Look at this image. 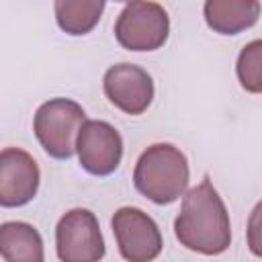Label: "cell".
Returning <instances> with one entry per match:
<instances>
[{
  "mask_svg": "<svg viewBox=\"0 0 262 262\" xmlns=\"http://www.w3.org/2000/svg\"><path fill=\"white\" fill-rule=\"evenodd\" d=\"M174 233L184 248L205 256H217L229 248V215L209 178L184 194L174 221Z\"/></svg>",
  "mask_w": 262,
  "mask_h": 262,
  "instance_id": "1",
  "label": "cell"
},
{
  "mask_svg": "<svg viewBox=\"0 0 262 262\" xmlns=\"http://www.w3.org/2000/svg\"><path fill=\"white\" fill-rule=\"evenodd\" d=\"M133 182L149 201L158 205L174 203L188 186L186 156L172 143L149 145L135 164Z\"/></svg>",
  "mask_w": 262,
  "mask_h": 262,
  "instance_id": "2",
  "label": "cell"
},
{
  "mask_svg": "<svg viewBox=\"0 0 262 262\" xmlns=\"http://www.w3.org/2000/svg\"><path fill=\"white\" fill-rule=\"evenodd\" d=\"M86 123L84 108L70 98H51L43 102L33 121L41 147L55 160H68L76 151V141Z\"/></svg>",
  "mask_w": 262,
  "mask_h": 262,
  "instance_id": "3",
  "label": "cell"
},
{
  "mask_svg": "<svg viewBox=\"0 0 262 262\" xmlns=\"http://www.w3.org/2000/svg\"><path fill=\"white\" fill-rule=\"evenodd\" d=\"M168 14L156 2H129L115 23V37L129 51L160 49L168 39Z\"/></svg>",
  "mask_w": 262,
  "mask_h": 262,
  "instance_id": "4",
  "label": "cell"
},
{
  "mask_svg": "<svg viewBox=\"0 0 262 262\" xmlns=\"http://www.w3.org/2000/svg\"><path fill=\"white\" fill-rule=\"evenodd\" d=\"M55 250L61 262H100L104 239L96 215L88 209L68 211L55 227Z\"/></svg>",
  "mask_w": 262,
  "mask_h": 262,
  "instance_id": "5",
  "label": "cell"
},
{
  "mask_svg": "<svg viewBox=\"0 0 262 262\" xmlns=\"http://www.w3.org/2000/svg\"><path fill=\"white\" fill-rule=\"evenodd\" d=\"M113 233L127 262H151L162 252V233L156 221L135 207H121L113 215Z\"/></svg>",
  "mask_w": 262,
  "mask_h": 262,
  "instance_id": "6",
  "label": "cell"
},
{
  "mask_svg": "<svg viewBox=\"0 0 262 262\" xmlns=\"http://www.w3.org/2000/svg\"><path fill=\"white\" fill-rule=\"evenodd\" d=\"M76 151L80 166L94 176L113 174L123 158V139L119 131L104 121H86L80 129Z\"/></svg>",
  "mask_w": 262,
  "mask_h": 262,
  "instance_id": "7",
  "label": "cell"
},
{
  "mask_svg": "<svg viewBox=\"0 0 262 262\" xmlns=\"http://www.w3.org/2000/svg\"><path fill=\"white\" fill-rule=\"evenodd\" d=\"M102 86L106 98L127 115H141L154 98L151 76L133 63H117L108 68Z\"/></svg>",
  "mask_w": 262,
  "mask_h": 262,
  "instance_id": "8",
  "label": "cell"
},
{
  "mask_svg": "<svg viewBox=\"0 0 262 262\" xmlns=\"http://www.w3.org/2000/svg\"><path fill=\"white\" fill-rule=\"evenodd\" d=\"M39 188L37 162L18 147H6L0 154V205L23 207Z\"/></svg>",
  "mask_w": 262,
  "mask_h": 262,
  "instance_id": "9",
  "label": "cell"
},
{
  "mask_svg": "<svg viewBox=\"0 0 262 262\" xmlns=\"http://www.w3.org/2000/svg\"><path fill=\"white\" fill-rule=\"evenodd\" d=\"M260 16V2L256 0H207L205 20L221 35H235L250 29Z\"/></svg>",
  "mask_w": 262,
  "mask_h": 262,
  "instance_id": "10",
  "label": "cell"
},
{
  "mask_svg": "<svg viewBox=\"0 0 262 262\" xmlns=\"http://www.w3.org/2000/svg\"><path fill=\"white\" fill-rule=\"evenodd\" d=\"M0 250L4 262H43V239L39 231L23 221L0 225Z\"/></svg>",
  "mask_w": 262,
  "mask_h": 262,
  "instance_id": "11",
  "label": "cell"
},
{
  "mask_svg": "<svg viewBox=\"0 0 262 262\" xmlns=\"http://www.w3.org/2000/svg\"><path fill=\"white\" fill-rule=\"evenodd\" d=\"M55 18L61 31L70 35L90 33L104 10L102 0H57L53 4Z\"/></svg>",
  "mask_w": 262,
  "mask_h": 262,
  "instance_id": "12",
  "label": "cell"
},
{
  "mask_svg": "<svg viewBox=\"0 0 262 262\" xmlns=\"http://www.w3.org/2000/svg\"><path fill=\"white\" fill-rule=\"evenodd\" d=\"M237 80L244 90L262 94V39L250 41L237 55Z\"/></svg>",
  "mask_w": 262,
  "mask_h": 262,
  "instance_id": "13",
  "label": "cell"
},
{
  "mask_svg": "<svg viewBox=\"0 0 262 262\" xmlns=\"http://www.w3.org/2000/svg\"><path fill=\"white\" fill-rule=\"evenodd\" d=\"M248 248L254 256L262 258V201H258L248 219Z\"/></svg>",
  "mask_w": 262,
  "mask_h": 262,
  "instance_id": "14",
  "label": "cell"
}]
</instances>
